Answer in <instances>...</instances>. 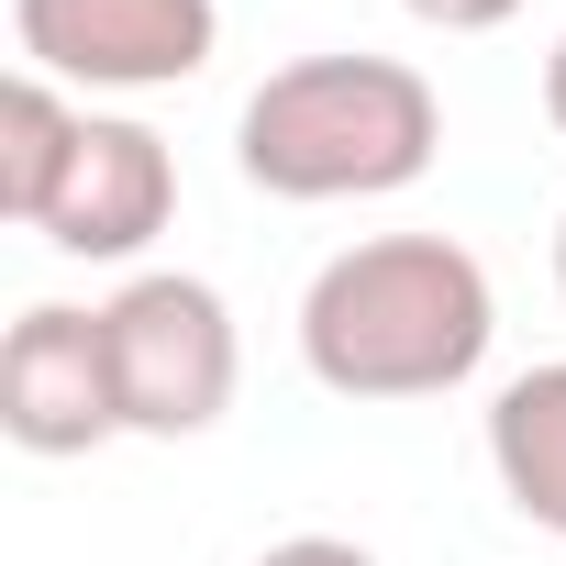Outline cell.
<instances>
[{
  "mask_svg": "<svg viewBox=\"0 0 566 566\" xmlns=\"http://www.w3.org/2000/svg\"><path fill=\"white\" fill-rule=\"evenodd\" d=\"M500 301L455 233H378L345 244L301 290V367L334 400H444L489 367Z\"/></svg>",
  "mask_w": 566,
  "mask_h": 566,
  "instance_id": "1",
  "label": "cell"
},
{
  "mask_svg": "<svg viewBox=\"0 0 566 566\" xmlns=\"http://www.w3.org/2000/svg\"><path fill=\"white\" fill-rule=\"evenodd\" d=\"M400 12H411V23H433V34H500L522 0H400Z\"/></svg>",
  "mask_w": 566,
  "mask_h": 566,
  "instance_id": "9",
  "label": "cell"
},
{
  "mask_svg": "<svg viewBox=\"0 0 566 566\" xmlns=\"http://www.w3.org/2000/svg\"><path fill=\"white\" fill-rule=\"evenodd\" d=\"M78 134H90V112H78L56 78L23 67L12 90H0V211H12V222L45 233V211H56L67 167H78Z\"/></svg>",
  "mask_w": 566,
  "mask_h": 566,
  "instance_id": "8",
  "label": "cell"
},
{
  "mask_svg": "<svg viewBox=\"0 0 566 566\" xmlns=\"http://www.w3.org/2000/svg\"><path fill=\"white\" fill-rule=\"evenodd\" d=\"M101 334H112V378H123V433H211L233 411V378H244V345H233V312L211 277H178V266H145L101 301Z\"/></svg>",
  "mask_w": 566,
  "mask_h": 566,
  "instance_id": "3",
  "label": "cell"
},
{
  "mask_svg": "<svg viewBox=\"0 0 566 566\" xmlns=\"http://www.w3.org/2000/svg\"><path fill=\"white\" fill-rule=\"evenodd\" d=\"M0 433L23 455H90L123 433V378H112V334L101 312L34 301L0 345Z\"/></svg>",
  "mask_w": 566,
  "mask_h": 566,
  "instance_id": "5",
  "label": "cell"
},
{
  "mask_svg": "<svg viewBox=\"0 0 566 566\" xmlns=\"http://www.w3.org/2000/svg\"><path fill=\"white\" fill-rule=\"evenodd\" d=\"M167 211H178V156H167V134H145V123H123V112H90L78 167H67V189H56V211H45V244H56V255H90V266H123V255H145V244L167 233Z\"/></svg>",
  "mask_w": 566,
  "mask_h": 566,
  "instance_id": "6",
  "label": "cell"
},
{
  "mask_svg": "<svg viewBox=\"0 0 566 566\" xmlns=\"http://www.w3.org/2000/svg\"><path fill=\"white\" fill-rule=\"evenodd\" d=\"M544 112H555V134H566V45L544 56Z\"/></svg>",
  "mask_w": 566,
  "mask_h": 566,
  "instance_id": "11",
  "label": "cell"
},
{
  "mask_svg": "<svg viewBox=\"0 0 566 566\" xmlns=\"http://www.w3.org/2000/svg\"><path fill=\"white\" fill-rule=\"evenodd\" d=\"M489 467H500V500L533 533H566V356L522 367L489 400Z\"/></svg>",
  "mask_w": 566,
  "mask_h": 566,
  "instance_id": "7",
  "label": "cell"
},
{
  "mask_svg": "<svg viewBox=\"0 0 566 566\" xmlns=\"http://www.w3.org/2000/svg\"><path fill=\"white\" fill-rule=\"evenodd\" d=\"M555 290H566V222H555Z\"/></svg>",
  "mask_w": 566,
  "mask_h": 566,
  "instance_id": "12",
  "label": "cell"
},
{
  "mask_svg": "<svg viewBox=\"0 0 566 566\" xmlns=\"http://www.w3.org/2000/svg\"><path fill=\"white\" fill-rule=\"evenodd\" d=\"M255 566H378L367 544H345V533H290V544H266Z\"/></svg>",
  "mask_w": 566,
  "mask_h": 566,
  "instance_id": "10",
  "label": "cell"
},
{
  "mask_svg": "<svg viewBox=\"0 0 566 566\" xmlns=\"http://www.w3.org/2000/svg\"><path fill=\"white\" fill-rule=\"evenodd\" d=\"M23 67L56 90H178L211 67V0H12Z\"/></svg>",
  "mask_w": 566,
  "mask_h": 566,
  "instance_id": "4",
  "label": "cell"
},
{
  "mask_svg": "<svg viewBox=\"0 0 566 566\" xmlns=\"http://www.w3.org/2000/svg\"><path fill=\"white\" fill-rule=\"evenodd\" d=\"M433 145L444 101L400 56H301L233 123V167L266 200H389L433 167Z\"/></svg>",
  "mask_w": 566,
  "mask_h": 566,
  "instance_id": "2",
  "label": "cell"
}]
</instances>
